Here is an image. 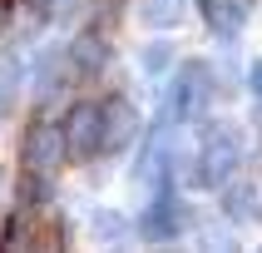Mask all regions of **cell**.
I'll return each instance as SVG.
<instances>
[{"label": "cell", "mask_w": 262, "mask_h": 253, "mask_svg": "<svg viewBox=\"0 0 262 253\" xmlns=\"http://www.w3.org/2000/svg\"><path fill=\"white\" fill-rule=\"evenodd\" d=\"M237 169H243V134L233 124H208L188 164V184L193 189H228V179Z\"/></svg>", "instance_id": "obj_1"}, {"label": "cell", "mask_w": 262, "mask_h": 253, "mask_svg": "<svg viewBox=\"0 0 262 253\" xmlns=\"http://www.w3.org/2000/svg\"><path fill=\"white\" fill-rule=\"evenodd\" d=\"M213 104V70H208L203 60H188L183 70L173 74V85H168V119H203V109Z\"/></svg>", "instance_id": "obj_2"}, {"label": "cell", "mask_w": 262, "mask_h": 253, "mask_svg": "<svg viewBox=\"0 0 262 253\" xmlns=\"http://www.w3.org/2000/svg\"><path fill=\"white\" fill-rule=\"evenodd\" d=\"M64 159H70L64 124H30V134H25V179H35L40 189H50V179L59 174Z\"/></svg>", "instance_id": "obj_3"}, {"label": "cell", "mask_w": 262, "mask_h": 253, "mask_svg": "<svg viewBox=\"0 0 262 253\" xmlns=\"http://www.w3.org/2000/svg\"><path fill=\"white\" fill-rule=\"evenodd\" d=\"M64 144H70V159L104 154V104H74L64 114Z\"/></svg>", "instance_id": "obj_4"}, {"label": "cell", "mask_w": 262, "mask_h": 253, "mask_svg": "<svg viewBox=\"0 0 262 253\" xmlns=\"http://www.w3.org/2000/svg\"><path fill=\"white\" fill-rule=\"evenodd\" d=\"M183 228H188V208H183V199L168 193V189H159V199L148 204L144 223H139V233L154 238V243H168V238H178Z\"/></svg>", "instance_id": "obj_5"}, {"label": "cell", "mask_w": 262, "mask_h": 253, "mask_svg": "<svg viewBox=\"0 0 262 253\" xmlns=\"http://www.w3.org/2000/svg\"><path fill=\"white\" fill-rule=\"evenodd\" d=\"M198 10H203V20H208L213 35L233 40L237 30L248 25V15L257 10V0H198Z\"/></svg>", "instance_id": "obj_6"}, {"label": "cell", "mask_w": 262, "mask_h": 253, "mask_svg": "<svg viewBox=\"0 0 262 253\" xmlns=\"http://www.w3.org/2000/svg\"><path fill=\"white\" fill-rule=\"evenodd\" d=\"M134 134H139V109H134L129 100H109L104 104V154L129 149Z\"/></svg>", "instance_id": "obj_7"}, {"label": "cell", "mask_w": 262, "mask_h": 253, "mask_svg": "<svg viewBox=\"0 0 262 253\" xmlns=\"http://www.w3.org/2000/svg\"><path fill=\"white\" fill-rule=\"evenodd\" d=\"M168 169H173V129H154L144 159H139V179L163 189V184H168Z\"/></svg>", "instance_id": "obj_8"}, {"label": "cell", "mask_w": 262, "mask_h": 253, "mask_svg": "<svg viewBox=\"0 0 262 253\" xmlns=\"http://www.w3.org/2000/svg\"><path fill=\"white\" fill-rule=\"evenodd\" d=\"M70 60H74V70H79V74H94V70H104L109 50H104L99 35H79V40H70Z\"/></svg>", "instance_id": "obj_9"}, {"label": "cell", "mask_w": 262, "mask_h": 253, "mask_svg": "<svg viewBox=\"0 0 262 253\" xmlns=\"http://www.w3.org/2000/svg\"><path fill=\"white\" fill-rule=\"evenodd\" d=\"M183 10H188V0H139V20L154 30H168L183 20Z\"/></svg>", "instance_id": "obj_10"}, {"label": "cell", "mask_w": 262, "mask_h": 253, "mask_svg": "<svg viewBox=\"0 0 262 253\" xmlns=\"http://www.w3.org/2000/svg\"><path fill=\"white\" fill-rule=\"evenodd\" d=\"M15 89H20V60L5 55V60H0V109L15 104Z\"/></svg>", "instance_id": "obj_11"}, {"label": "cell", "mask_w": 262, "mask_h": 253, "mask_svg": "<svg viewBox=\"0 0 262 253\" xmlns=\"http://www.w3.org/2000/svg\"><path fill=\"white\" fill-rule=\"evenodd\" d=\"M223 204H228V213H233V219H252V189H248V184L228 189V199H223Z\"/></svg>", "instance_id": "obj_12"}, {"label": "cell", "mask_w": 262, "mask_h": 253, "mask_svg": "<svg viewBox=\"0 0 262 253\" xmlns=\"http://www.w3.org/2000/svg\"><path fill=\"white\" fill-rule=\"evenodd\" d=\"M168 50H173V45H163V40H159V45H148V50H144V70H148V74H159L163 65L173 60V55H168Z\"/></svg>", "instance_id": "obj_13"}, {"label": "cell", "mask_w": 262, "mask_h": 253, "mask_svg": "<svg viewBox=\"0 0 262 253\" xmlns=\"http://www.w3.org/2000/svg\"><path fill=\"white\" fill-rule=\"evenodd\" d=\"M248 89H252V100L262 104V60H252V70H248Z\"/></svg>", "instance_id": "obj_14"}, {"label": "cell", "mask_w": 262, "mask_h": 253, "mask_svg": "<svg viewBox=\"0 0 262 253\" xmlns=\"http://www.w3.org/2000/svg\"><path fill=\"white\" fill-rule=\"evenodd\" d=\"M10 10H15V0H0V35H5V25H10Z\"/></svg>", "instance_id": "obj_15"}]
</instances>
